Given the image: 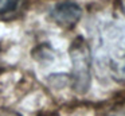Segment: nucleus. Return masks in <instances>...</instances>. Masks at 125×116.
I'll return each mask as SVG.
<instances>
[{"label":"nucleus","mask_w":125,"mask_h":116,"mask_svg":"<svg viewBox=\"0 0 125 116\" xmlns=\"http://www.w3.org/2000/svg\"><path fill=\"white\" fill-rule=\"evenodd\" d=\"M120 7H121L122 12H124V15H125V0H120Z\"/></svg>","instance_id":"0eeeda50"},{"label":"nucleus","mask_w":125,"mask_h":116,"mask_svg":"<svg viewBox=\"0 0 125 116\" xmlns=\"http://www.w3.org/2000/svg\"><path fill=\"white\" fill-rule=\"evenodd\" d=\"M82 16V10L74 1H61L50 11V18L55 24L63 28H71L79 22Z\"/></svg>","instance_id":"f03ea898"},{"label":"nucleus","mask_w":125,"mask_h":116,"mask_svg":"<svg viewBox=\"0 0 125 116\" xmlns=\"http://www.w3.org/2000/svg\"><path fill=\"white\" fill-rule=\"evenodd\" d=\"M70 58L73 64V72H71L73 89L77 93L83 94L89 90L92 82V76H90L92 55L86 40L82 37H78L71 43Z\"/></svg>","instance_id":"f257e3e1"},{"label":"nucleus","mask_w":125,"mask_h":116,"mask_svg":"<svg viewBox=\"0 0 125 116\" xmlns=\"http://www.w3.org/2000/svg\"><path fill=\"white\" fill-rule=\"evenodd\" d=\"M19 0H0V15L14 12L18 8Z\"/></svg>","instance_id":"20e7f679"},{"label":"nucleus","mask_w":125,"mask_h":116,"mask_svg":"<svg viewBox=\"0 0 125 116\" xmlns=\"http://www.w3.org/2000/svg\"><path fill=\"white\" fill-rule=\"evenodd\" d=\"M105 116H125V99L114 103Z\"/></svg>","instance_id":"39448f33"},{"label":"nucleus","mask_w":125,"mask_h":116,"mask_svg":"<svg viewBox=\"0 0 125 116\" xmlns=\"http://www.w3.org/2000/svg\"><path fill=\"white\" fill-rule=\"evenodd\" d=\"M0 51H1V46H0Z\"/></svg>","instance_id":"6e6552de"},{"label":"nucleus","mask_w":125,"mask_h":116,"mask_svg":"<svg viewBox=\"0 0 125 116\" xmlns=\"http://www.w3.org/2000/svg\"><path fill=\"white\" fill-rule=\"evenodd\" d=\"M0 116H20L18 112H14V111L10 109H0Z\"/></svg>","instance_id":"423d86ee"},{"label":"nucleus","mask_w":125,"mask_h":116,"mask_svg":"<svg viewBox=\"0 0 125 116\" xmlns=\"http://www.w3.org/2000/svg\"><path fill=\"white\" fill-rule=\"evenodd\" d=\"M112 74L116 81H125V51L112 62Z\"/></svg>","instance_id":"7ed1b4c3"}]
</instances>
